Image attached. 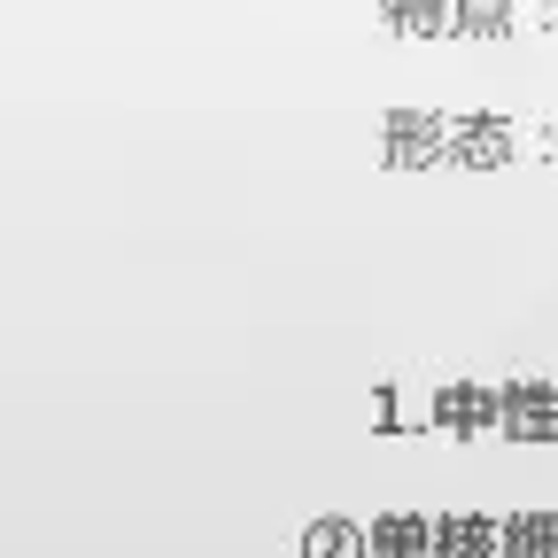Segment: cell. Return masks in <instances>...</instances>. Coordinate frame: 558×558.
Wrapping results in <instances>:
<instances>
[{
  "label": "cell",
  "instance_id": "cell-1",
  "mask_svg": "<svg viewBox=\"0 0 558 558\" xmlns=\"http://www.w3.org/2000/svg\"><path fill=\"white\" fill-rule=\"evenodd\" d=\"M435 435H505V380H435Z\"/></svg>",
  "mask_w": 558,
  "mask_h": 558
},
{
  "label": "cell",
  "instance_id": "cell-2",
  "mask_svg": "<svg viewBox=\"0 0 558 558\" xmlns=\"http://www.w3.org/2000/svg\"><path fill=\"white\" fill-rule=\"evenodd\" d=\"M380 156L388 171H411V163H450V117L442 109H388L380 117Z\"/></svg>",
  "mask_w": 558,
  "mask_h": 558
},
{
  "label": "cell",
  "instance_id": "cell-3",
  "mask_svg": "<svg viewBox=\"0 0 558 558\" xmlns=\"http://www.w3.org/2000/svg\"><path fill=\"white\" fill-rule=\"evenodd\" d=\"M527 148V124L512 117H450V163L458 171H497Z\"/></svg>",
  "mask_w": 558,
  "mask_h": 558
},
{
  "label": "cell",
  "instance_id": "cell-4",
  "mask_svg": "<svg viewBox=\"0 0 558 558\" xmlns=\"http://www.w3.org/2000/svg\"><path fill=\"white\" fill-rule=\"evenodd\" d=\"M505 442H558V380L543 373L505 380Z\"/></svg>",
  "mask_w": 558,
  "mask_h": 558
},
{
  "label": "cell",
  "instance_id": "cell-5",
  "mask_svg": "<svg viewBox=\"0 0 558 558\" xmlns=\"http://www.w3.org/2000/svg\"><path fill=\"white\" fill-rule=\"evenodd\" d=\"M435 558H505V520L497 512H442Z\"/></svg>",
  "mask_w": 558,
  "mask_h": 558
},
{
  "label": "cell",
  "instance_id": "cell-6",
  "mask_svg": "<svg viewBox=\"0 0 558 558\" xmlns=\"http://www.w3.org/2000/svg\"><path fill=\"white\" fill-rule=\"evenodd\" d=\"M365 535H373V558H435V520L427 512H373Z\"/></svg>",
  "mask_w": 558,
  "mask_h": 558
},
{
  "label": "cell",
  "instance_id": "cell-7",
  "mask_svg": "<svg viewBox=\"0 0 558 558\" xmlns=\"http://www.w3.org/2000/svg\"><path fill=\"white\" fill-rule=\"evenodd\" d=\"M295 558H373V535L365 520H349V512H326L295 535Z\"/></svg>",
  "mask_w": 558,
  "mask_h": 558
},
{
  "label": "cell",
  "instance_id": "cell-8",
  "mask_svg": "<svg viewBox=\"0 0 558 558\" xmlns=\"http://www.w3.org/2000/svg\"><path fill=\"white\" fill-rule=\"evenodd\" d=\"M535 16H550V0H458V32H481V39L527 32Z\"/></svg>",
  "mask_w": 558,
  "mask_h": 558
},
{
  "label": "cell",
  "instance_id": "cell-9",
  "mask_svg": "<svg viewBox=\"0 0 558 558\" xmlns=\"http://www.w3.org/2000/svg\"><path fill=\"white\" fill-rule=\"evenodd\" d=\"M505 558H558V505L505 512Z\"/></svg>",
  "mask_w": 558,
  "mask_h": 558
},
{
  "label": "cell",
  "instance_id": "cell-10",
  "mask_svg": "<svg viewBox=\"0 0 558 558\" xmlns=\"http://www.w3.org/2000/svg\"><path fill=\"white\" fill-rule=\"evenodd\" d=\"M388 32H418V39H450L458 32V0H380Z\"/></svg>",
  "mask_w": 558,
  "mask_h": 558
}]
</instances>
